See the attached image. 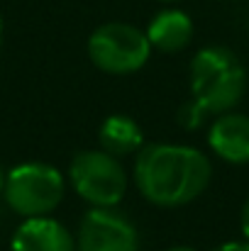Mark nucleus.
I'll list each match as a JSON object with an SVG mask.
<instances>
[{"label":"nucleus","instance_id":"obj_11","mask_svg":"<svg viewBox=\"0 0 249 251\" xmlns=\"http://www.w3.org/2000/svg\"><path fill=\"white\" fill-rule=\"evenodd\" d=\"M205 110L195 102V100H191V102H186L183 107H181V112H178V125L181 127H186V129H195V127H200L203 122H205Z\"/></svg>","mask_w":249,"mask_h":251},{"label":"nucleus","instance_id":"obj_3","mask_svg":"<svg viewBox=\"0 0 249 251\" xmlns=\"http://www.w3.org/2000/svg\"><path fill=\"white\" fill-rule=\"evenodd\" d=\"M66 193V178L59 168L42 161H27L10 168L2 188V198L20 217L52 215Z\"/></svg>","mask_w":249,"mask_h":251},{"label":"nucleus","instance_id":"obj_6","mask_svg":"<svg viewBox=\"0 0 249 251\" xmlns=\"http://www.w3.org/2000/svg\"><path fill=\"white\" fill-rule=\"evenodd\" d=\"M76 251H139V237L117 210L90 207L79 222Z\"/></svg>","mask_w":249,"mask_h":251},{"label":"nucleus","instance_id":"obj_4","mask_svg":"<svg viewBox=\"0 0 249 251\" xmlns=\"http://www.w3.org/2000/svg\"><path fill=\"white\" fill-rule=\"evenodd\" d=\"M88 56L95 69L110 76L137 74L152 56L147 32L127 22H105L88 37Z\"/></svg>","mask_w":249,"mask_h":251},{"label":"nucleus","instance_id":"obj_5","mask_svg":"<svg viewBox=\"0 0 249 251\" xmlns=\"http://www.w3.org/2000/svg\"><path fill=\"white\" fill-rule=\"evenodd\" d=\"M69 183L93 207H115L127 193V173L120 159L103 149L79 151L69 164Z\"/></svg>","mask_w":249,"mask_h":251},{"label":"nucleus","instance_id":"obj_15","mask_svg":"<svg viewBox=\"0 0 249 251\" xmlns=\"http://www.w3.org/2000/svg\"><path fill=\"white\" fill-rule=\"evenodd\" d=\"M166 251H195V249H193V247H183V244H181V247H171V249H166Z\"/></svg>","mask_w":249,"mask_h":251},{"label":"nucleus","instance_id":"obj_16","mask_svg":"<svg viewBox=\"0 0 249 251\" xmlns=\"http://www.w3.org/2000/svg\"><path fill=\"white\" fill-rule=\"evenodd\" d=\"M0 47H2V20H0Z\"/></svg>","mask_w":249,"mask_h":251},{"label":"nucleus","instance_id":"obj_9","mask_svg":"<svg viewBox=\"0 0 249 251\" xmlns=\"http://www.w3.org/2000/svg\"><path fill=\"white\" fill-rule=\"evenodd\" d=\"M147 39L152 49H159L164 54H176L186 49L193 39V20L176 7H166L157 12L147 27Z\"/></svg>","mask_w":249,"mask_h":251},{"label":"nucleus","instance_id":"obj_1","mask_svg":"<svg viewBox=\"0 0 249 251\" xmlns=\"http://www.w3.org/2000/svg\"><path fill=\"white\" fill-rule=\"evenodd\" d=\"M213 178L210 159L188 144H144L135 159L137 190L159 207H181L205 193Z\"/></svg>","mask_w":249,"mask_h":251},{"label":"nucleus","instance_id":"obj_7","mask_svg":"<svg viewBox=\"0 0 249 251\" xmlns=\"http://www.w3.org/2000/svg\"><path fill=\"white\" fill-rule=\"evenodd\" d=\"M208 147L227 164H249V115L232 110L218 115L208 132Z\"/></svg>","mask_w":249,"mask_h":251},{"label":"nucleus","instance_id":"obj_10","mask_svg":"<svg viewBox=\"0 0 249 251\" xmlns=\"http://www.w3.org/2000/svg\"><path fill=\"white\" fill-rule=\"evenodd\" d=\"M98 142L100 149L112 154V156H130L135 151H139L144 147L142 139V127L137 125V120L127 117V115H108L100 122L98 129Z\"/></svg>","mask_w":249,"mask_h":251},{"label":"nucleus","instance_id":"obj_8","mask_svg":"<svg viewBox=\"0 0 249 251\" xmlns=\"http://www.w3.org/2000/svg\"><path fill=\"white\" fill-rule=\"evenodd\" d=\"M12 251H76V237L54 217H27L12 234Z\"/></svg>","mask_w":249,"mask_h":251},{"label":"nucleus","instance_id":"obj_13","mask_svg":"<svg viewBox=\"0 0 249 251\" xmlns=\"http://www.w3.org/2000/svg\"><path fill=\"white\" fill-rule=\"evenodd\" d=\"M215 251H249V242H225V244H220Z\"/></svg>","mask_w":249,"mask_h":251},{"label":"nucleus","instance_id":"obj_14","mask_svg":"<svg viewBox=\"0 0 249 251\" xmlns=\"http://www.w3.org/2000/svg\"><path fill=\"white\" fill-rule=\"evenodd\" d=\"M5 178H7V171H5L2 164H0V193H2V188H5Z\"/></svg>","mask_w":249,"mask_h":251},{"label":"nucleus","instance_id":"obj_2","mask_svg":"<svg viewBox=\"0 0 249 251\" xmlns=\"http://www.w3.org/2000/svg\"><path fill=\"white\" fill-rule=\"evenodd\" d=\"M188 83L193 100L210 115L235 110L247 90V71L237 54L227 47H203L191 59Z\"/></svg>","mask_w":249,"mask_h":251},{"label":"nucleus","instance_id":"obj_12","mask_svg":"<svg viewBox=\"0 0 249 251\" xmlns=\"http://www.w3.org/2000/svg\"><path fill=\"white\" fill-rule=\"evenodd\" d=\"M240 227H242V234H245V239L249 242V198L245 200V205H242V212H240Z\"/></svg>","mask_w":249,"mask_h":251},{"label":"nucleus","instance_id":"obj_17","mask_svg":"<svg viewBox=\"0 0 249 251\" xmlns=\"http://www.w3.org/2000/svg\"><path fill=\"white\" fill-rule=\"evenodd\" d=\"M159 2H178V0H159Z\"/></svg>","mask_w":249,"mask_h":251}]
</instances>
